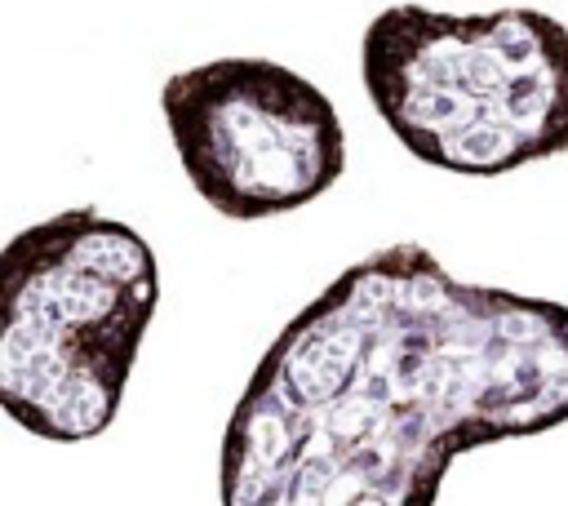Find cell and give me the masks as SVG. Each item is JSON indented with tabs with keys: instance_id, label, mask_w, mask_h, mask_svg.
I'll use <instances>...</instances> for the list:
<instances>
[{
	"instance_id": "obj_1",
	"label": "cell",
	"mask_w": 568,
	"mask_h": 506,
	"mask_svg": "<svg viewBox=\"0 0 568 506\" xmlns=\"http://www.w3.org/2000/svg\"><path fill=\"white\" fill-rule=\"evenodd\" d=\"M568 422V306L470 284L426 244L351 262L262 351L222 506H435L457 453Z\"/></svg>"
},
{
	"instance_id": "obj_2",
	"label": "cell",
	"mask_w": 568,
	"mask_h": 506,
	"mask_svg": "<svg viewBox=\"0 0 568 506\" xmlns=\"http://www.w3.org/2000/svg\"><path fill=\"white\" fill-rule=\"evenodd\" d=\"M373 111L408 155L462 178L568 151V27L541 9H382L359 40Z\"/></svg>"
},
{
	"instance_id": "obj_3",
	"label": "cell",
	"mask_w": 568,
	"mask_h": 506,
	"mask_svg": "<svg viewBox=\"0 0 568 506\" xmlns=\"http://www.w3.org/2000/svg\"><path fill=\"white\" fill-rule=\"evenodd\" d=\"M160 306L151 244L89 204L18 231L0 253V404L49 439H98Z\"/></svg>"
},
{
	"instance_id": "obj_4",
	"label": "cell",
	"mask_w": 568,
	"mask_h": 506,
	"mask_svg": "<svg viewBox=\"0 0 568 506\" xmlns=\"http://www.w3.org/2000/svg\"><path fill=\"white\" fill-rule=\"evenodd\" d=\"M160 111L186 182L222 217L293 213L346 173L333 98L284 62L213 58L173 71Z\"/></svg>"
}]
</instances>
